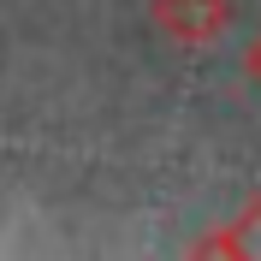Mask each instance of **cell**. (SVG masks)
I'll return each instance as SVG.
<instances>
[{"label":"cell","mask_w":261,"mask_h":261,"mask_svg":"<svg viewBox=\"0 0 261 261\" xmlns=\"http://www.w3.org/2000/svg\"><path fill=\"white\" fill-rule=\"evenodd\" d=\"M244 77H249V83L261 89V30L249 36V48H244Z\"/></svg>","instance_id":"obj_3"},{"label":"cell","mask_w":261,"mask_h":261,"mask_svg":"<svg viewBox=\"0 0 261 261\" xmlns=\"http://www.w3.org/2000/svg\"><path fill=\"white\" fill-rule=\"evenodd\" d=\"M196 255H238V261H261V196H249L220 231L196 238Z\"/></svg>","instance_id":"obj_2"},{"label":"cell","mask_w":261,"mask_h":261,"mask_svg":"<svg viewBox=\"0 0 261 261\" xmlns=\"http://www.w3.org/2000/svg\"><path fill=\"white\" fill-rule=\"evenodd\" d=\"M231 18H238V6L231 0H148V24L172 42V48H214L220 36L231 30Z\"/></svg>","instance_id":"obj_1"}]
</instances>
